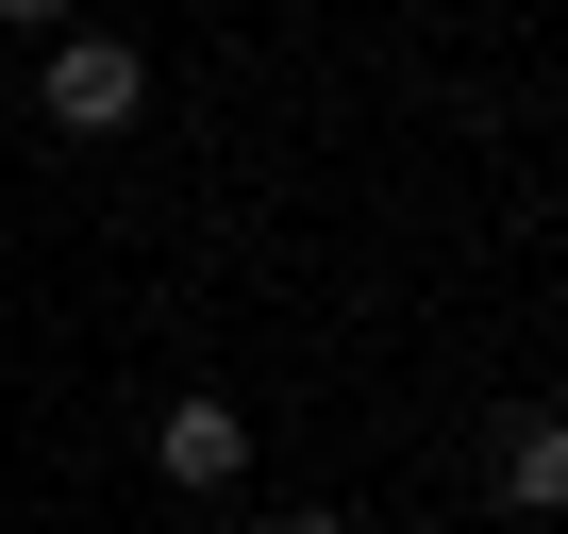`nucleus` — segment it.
<instances>
[{"mask_svg": "<svg viewBox=\"0 0 568 534\" xmlns=\"http://www.w3.org/2000/svg\"><path fill=\"white\" fill-rule=\"evenodd\" d=\"M34 101H51V134H118V117L151 101V51H134V34H51Z\"/></svg>", "mask_w": 568, "mask_h": 534, "instance_id": "1", "label": "nucleus"}, {"mask_svg": "<svg viewBox=\"0 0 568 534\" xmlns=\"http://www.w3.org/2000/svg\"><path fill=\"white\" fill-rule=\"evenodd\" d=\"M151 468H168V484H234V468H251V418H234V401H168V418H151Z\"/></svg>", "mask_w": 568, "mask_h": 534, "instance_id": "2", "label": "nucleus"}, {"mask_svg": "<svg viewBox=\"0 0 568 534\" xmlns=\"http://www.w3.org/2000/svg\"><path fill=\"white\" fill-rule=\"evenodd\" d=\"M501 501L518 517H568V418H518L501 434Z\"/></svg>", "mask_w": 568, "mask_h": 534, "instance_id": "3", "label": "nucleus"}, {"mask_svg": "<svg viewBox=\"0 0 568 534\" xmlns=\"http://www.w3.org/2000/svg\"><path fill=\"white\" fill-rule=\"evenodd\" d=\"M0 34H34V51H51V34H84V0H0Z\"/></svg>", "mask_w": 568, "mask_h": 534, "instance_id": "4", "label": "nucleus"}, {"mask_svg": "<svg viewBox=\"0 0 568 534\" xmlns=\"http://www.w3.org/2000/svg\"><path fill=\"white\" fill-rule=\"evenodd\" d=\"M251 534H352V517H335V501H267Z\"/></svg>", "mask_w": 568, "mask_h": 534, "instance_id": "5", "label": "nucleus"}]
</instances>
